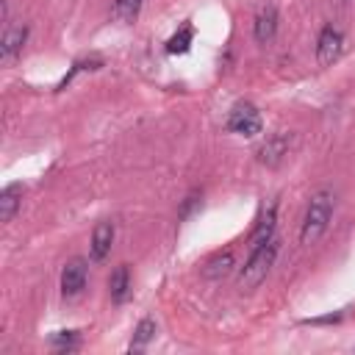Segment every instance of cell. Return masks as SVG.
<instances>
[{"label": "cell", "mask_w": 355, "mask_h": 355, "mask_svg": "<svg viewBox=\"0 0 355 355\" xmlns=\"http://www.w3.org/2000/svg\"><path fill=\"white\" fill-rule=\"evenodd\" d=\"M333 208H336V197L327 189H319L308 200V208H305V216H302V227H300V241L305 247L316 244L324 236V230H327V225L333 219Z\"/></svg>", "instance_id": "cell-1"}, {"label": "cell", "mask_w": 355, "mask_h": 355, "mask_svg": "<svg viewBox=\"0 0 355 355\" xmlns=\"http://www.w3.org/2000/svg\"><path fill=\"white\" fill-rule=\"evenodd\" d=\"M277 250H280V247H277V239H269L266 244L250 250V258L244 261L241 275H239V288H241V291H252V288H258V286L266 280V275H269L272 266H275Z\"/></svg>", "instance_id": "cell-2"}, {"label": "cell", "mask_w": 355, "mask_h": 355, "mask_svg": "<svg viewBox=\"0 0 355 355\" xmlns=\"http://www.w3.org/2000/svg\"><path fill=\"white\" fill-rule=\"evenodd\" d=\"M227 130L239 136H255L261 133V114L252 103H236L227 114Z\"/></svg>", "instance_id": "cell-3"}, {"label": "cell", "mask_w": 355, "mask_h": 355, "mask_svg": "<svg viewBox=\"0 0 355 355\" xmlns=\"http://www.w3.org/2000/svg\"><path fill=\"white\" fill-rule=\"evenodd\" d=\"M344 50V33L338 25H324L319 39H316V61L319 67H330L333 61H338Z\"/></svg>", "instance_id": "cell-4"}, {"label": "cell", "mask_w": 355, "mask_h": 355, "mask_svg": "<svg viewBox=\"0 0 355 355\" xmlns=\"http://www.w3.org/2000/svg\"><path fill=\"white\" fill-rule=\"evenodd\" d=\"M83 288H86V261L83 258H72L61 269V294L64 297H78Z\"/></svg>", "instance_id": "cell-5"}, {"label": "cell", "mask_w": 355, "mask_h": 355, "mask_svg": "<svg viewBox=\"0 0 355 355\" xmlns=\"http://www.w3.org/2000/svg\"><path fill=\"white\" fill-rule=\"evenodd\" d=\"M288 144H291V136H288V133H272V136L258 147V161L266 164V166L280 164V161L288 155Z\"/></svg>", "instance_id": "cell-6"}, {"label": "cell", "mask_w": 355, "mask_h": 355, "mask_svg": "<svg viewBox=\"0 0 355 355\" xmlns=\"http://www.w3.org/2000/svg\"><path fill=\"white\" fill-rule=\"evenodd\" d=\"M275 216H277V202H269V205L261 211V216H258V222H255V227H252V233H250V250H255V247L266 244L269 239H275V236H272V233H275Z\"/></svg>", "instance_id": "cell-7"}, {"label": "cell", "mask_w": 355, "mask_h": 355, "mask_svg": "<svg viewBox=\"0 0 355 355\" xmlns=\"http://www.w3.org/2000/svg\"><path fill=\"white\" fill-rule=\"evenodd\" d=\"M252 33H255V42L258 44H269L277 33V8L275 6H263L258 14H255V22H252Z\"/></svg>", "instance_id": "cell-8"}, {"label": "cell", "mask_w": 355, "mask_h": 355, "mask_svg": "<svg viewBox=\"0 0 355 355\" xmlns=\"http://www.w3.org/2000/svg\"><path fill=\"white\" fill-rule=\"evenodd\" d=\"M25 39H28V28L25 25H11L3 31V39H0V58L3 61H14L22 47H25Z\"/></svg>", "instance_id": "cell-9"}, {"label": "cell", "mask_w": 355, "mask_h": 355, "mask_svg": "<svg viewBox=\"0 0 355 355\" xmlns=\"http://www.w3.org/2000/svg\"><path fill=\"white\" fill-rule=\"evenodd\" d=\"M111 244H114V225L111 222H97L94 230H92V258L103 261L111 252Z\"/></svg>", "instance_id": "cell-10"}, {"label": "cell", "mask_w": 355, "mask_h": 355, "mask_svg": "<svg viewBox=\"0 0 355 355\" xmlns=\"http://www.w3.org/2000/svg\"><path fill=\"white\" fill-rule=\"evenodd\" d=\"M22 205V183H8L0 191V222H11Z\"/></svg>", "instance_id": "cell-11"}, {"label": "cell", "mask_w": 355, "mask_h": 355, "mask_svg": "<svg viewBox=\"0 0 355 355\" xmlns=\"http://www.w3.org/2000/svg\"><path fill=\"white\" fill-rule=\"evenodd\" d=\"M108 294H111L114 302H125L128 300V294H130V269L125 263L111 272V277H108Z\"/></svg>", "instance_id": "cell-12"}, {"label": "cell", "mask_w": 355, "mask_h": 355, "mask_svg": "<svg viewBox=\"0 0 355 355\" xmlns=\"http://www.w3.org/2000/svg\"><path fill=\"white\" fill-rule=\"evenodd\" d=\"M233 269V250H222V252H216L208 263H205V277H211V280H219V277H225L227 272Z\"/></svg>", "instance_id": "cell-13"}, {"label": "cell", "mask_w": 355, "mask_h": 355, "mask_svg": "<svg viewBox=\"0 0 355 355\" xmlns=\"http://www.w3.org/2000/svg\"><path fill=\"white\" fill-rule=\"evenodd\" d=\"M139 11H141V0H114V6H111L114 22H122V25L136 22Z\"/></svg>", "instance_id": "cell-14"}, {"label": "cell", "mask_w": 355, "mask_h": 355, "mask_svg": "<svg viewBox=\"0 0 355 355\" xmlns=\"http://www.w3.org/2000/svg\"><path fill=\"white\" fill-rule=\"evenodd\" d=\"M191 39H194V28L191 25H183L178 33H172L169 36V42H166V53H189V47H191Z\"/></svg>", "instance_id": "cell-15"}, {"label": "cell", "mask_w": 355, "mask_h": 355, "mask_svg": "<svg viewBox=\"0 0 355 355\" xmlns=\"http://www.w3.org/2000/svg\"><path fill=\"white\" fill-rule=\"evenodd\" d=\"M153 338H155V322H153V319H141V322L136 324V330H133L130 349H141V347H147Z\"/></svg>", "instance_id": "cell-16"}, {"label": "cell", "mask_w": 355, "mask_h": 355, "mask_svg": "<svg viewBox=\"0 0 355 355\" xmlns=\"http://www.w3.org/2000/svg\"><path fill=\"white\" fill-rule=\"evenodd\" d=\"M53 344L61 347V349H64V347L72 349V347L78 344V330H61V333H55V336H53Z\"/></svg>", "instance_id": "cell-17"}]
</instances>
